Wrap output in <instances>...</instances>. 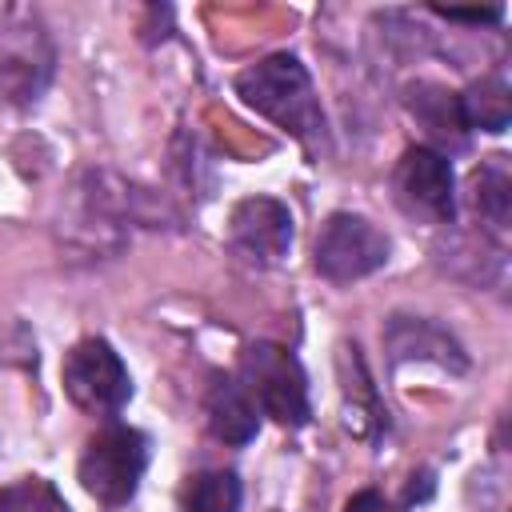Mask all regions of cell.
<instances>
[{
    "instance_id": "10",
    "label": "cell",
    "mask_w": 512,
    "mask_h": 512,
    "mask_svg": "<svg viewBox=\"0 0 512 512\" xmlns=\"http://www.w3.org/2000/svg\"><path fill=\"white\" fill-rule=\"evenodd\" d=\"M408 112L416 116V124L428 132V148L436 152H460L468 144V124H464V112H460V92H448L440 84H412L408 88Z\"/></svg>"
},
{
    "instance_id": "9",
    "label": "cell",
    "mask_w": 512,
    "mask_h": 512,
    "mask_svg": "<svg viewBox=\"0 0 512 512\" xmlns=\"http://www.w3.org/2000/svg\"><path fill=\"white\" fill-rule=\"evenodd\" d=\"M384 344L396 364L400 360H432L452 372H464V364H468L460 344L436 320H424V316H392L384 328Z\"/></svg>"
},
{
    "instance_id": "12",
    "label": "cell",
    "mask_w": 512,
    "mask_h": 512,
    "mask_svg": "<svg viewBox=\"0 0 512 512\" xmlns=\"http://www.w3.org/2000/svg\"><path fill=\"white\" fill-rule=\"evenodd\" d=\"M468 200H472V212L484 224V232L496 236V240H504L508 228H512V176H508L504 156H488L472 172Z\"/></svg>"
},
{
    "instance_id": "1",
    "label": "cell",
    "mask_w": 512,
    "mask_h": 512,
    "mask_svg": "<svg viewBox=\"0 0 512 512\" xmlns=\"http://www.w3.org/2000/svg\"><path fill=\"white\" fill-rule=\"evenodd\" d=\"M236 96L308 148H320L328 140V120L312 88V76L292 52H276L244 68L236 76Z\"/></svg>"
},
{
    "instance_id": "17",
    "label": "cell",
    "mask_w": 512,
    "mask_h": 512,
    "mask_svg": "<svg viewBox=\"0 0 512 512\" xmlns=\"http://www.w3.org/2000/svg\"><path fill=\"white\" fill-rule=\"evenodd\" d=\"M444 20H464V24H496L504 16V8H436Z\"/></svg>"
},
{
    "instance_id": "14",
    "label": "cell",
    "mask_w": 512,
    "mask_h": 512,
    "mask_svg": "<svg viewBox=\"0 0 512 512\" xmlns=\"http://www.w3.org/2000/svg\"><path fill=\"white\" fill-rule=\"evenodd\" d=\"M240 500H244L240 476L228 468L196 472L184 484V512H240Z\"/></svg>"
},
{
    "instance_id": "8",
    "label": "cell",
    "mask_w": 512,
    "mask_h": 512,
    "mask_svg": "<svg viewBox=\"0 0 512 512\" xmlns=\"http://www.w3.org/2000/svg\"><path fill=\"white\" fill-rule=\"evenodd\" d=\"M292 212L276 196H248L228 216V248L252 268H272L292 248Z\"/></svg>"
},
{
    "instance_id": "15",
    "label": "cell",
    "mask_w": 512,
    "mask_h": 512,
    "mask_svg": "<svg viewBox=\"0 0 512 512\" xmlns=\"http://www.w3.org/2000/svg\"><path fill=\"white\" fill-rule=\"evenodd\" d=\"M0 512H68L64 496L44 476H24L0 488Z\"/></svg>"
},
{
    "instance_id": "11",
    "label": "cell",
    "mask_w": 512,
    "mask_h": 512,
    "mask_svg": "<svg viewBox=\"0 0 512 512\" xmlns=\"http://www.w3.org/2000/svg\"><path fill=\"white\" fill-rule=\"evenodd\" d=\"M204 416L216 440L224 444H248L260 428V408L252 404V396L240 388L236 376H212L208 392H204Z\"/></svg>"
},
{
    "instance_id": "6",
    "label": "cell",
    "mask_w": 512,
    "mask_h": 512,
    "mask_svg": "<svg viewBox=\"0 0 512 512\" xmlns=\"http://www.w3.org/2000/svg\"><path fill=\"white\" fill-rule=\"evenodd\" d=\"M392 196L404 216L424 224H452L456 220V176L452 160L428 144H412L396 172H392Z\"/></svg>"
},
{
    "instance_id": "5",
    "label": "cell",
    "mask_w": 512,
    "mask_h": 512,
    "mask_svg": "<svg viewBox=\"0 0 512 512\" xmlns=\"http://www.w3.org/2000/svg\"><path fill=\"white\" fill-rule=\"evenodd\" d=\"M388 236L360 212H332L316 236V272L332 284H352L388 264Z\"/></svg>"
},
{
    "instance_id": "7",
    "label": "cell",
    "mask_w": 512,
    "mask_h": 512,
    "mask_svg": "<svg viewBox=\"0 0 512 512\" xmlns=\"http://www.w3.org/2000/svg\"><path fill=\"white\" fill-rule=\"evenodd\" d=\"M52 76V44L44 28L24 12L0 16V100L28 104Z\"/></svg>"
},
{
    "instance_id": "3",
    "label": "cell",
    "mask_w": 512,
    "mask_h": 512,
    "mask_svg": "<svg viewBox=\"0 0 512 512\" xmlns=\"http://www.w3.org/2000/svg\"><path fill=\"white\" fill-rule=\"evenodd\" d=\"M148 468V436L132 424L108 420L80 452L76 476L84 484V492L108 508H120L136 496L140 480Z\"/></svg>"
},
{
    "instance_id": "16",
    "label": "cell",
    "mask_w": 512,
    "mask_h": 512,
    "mask_svg": "<svg viewBox=\"0 0 512 512\" xmlns=\"http://www.w3.org/2000/svg\"><path fill=\"white\" fill-rule=\"evenodd\" d=\"M344 512H396V508H392V500H388L384 492L364 488V492H356V496L344 504Z\"/></svg>"
},
{
    "instance_id": "13",
    "label": "cell",
    "mask_w": 512,
    "mask_h": 512,
    "mask_svg": "<svg viewBox=\"0 0 512 512\" xmlns=\"http://www.w3.org/2000/svg\"><path fill=\"white\" fill-rule=\"evenodd\" d=\"M460 112H464L468 132H472V128L504 132V128H508V80H504L500 72L476 80L468 92H460Z\"/></svg>"
},
{
    "instance_id": "2",
    "label": "cell",
    "mask_w": 512,
    "mask_h": 512,
    "mask_svg": "<svg viewBox=\"0 0 512 512\" xmlns=\"http://www.w3.org/2000/svg\"><path fill=\"white\" fill-rule=\"evenodd\" d=\"M236 380L252 396L260 416H272L284 428H304L308 424V416H312L308 376L284 344H272V340L244 344V352L236 360Z\"/></svg>"
},
{
    "instance_id": "4",
    "label": "cell",
    "mask_w": 512,
    "mask_h": 512,
    "mask_svg": "<svg viewBox=\"0 0 512 512\" xmlns=\"http://www.w3.org/2000/svg\"><path fill=\"white\" fill-rule=\"evenodd\" d=\"M60 380L68 400L100 420L120 416V408L132 400V376L120 360V352L104 340V336H88L80 344L68 348L64 364H60Z\"/></svg>"
}]
</instances>
